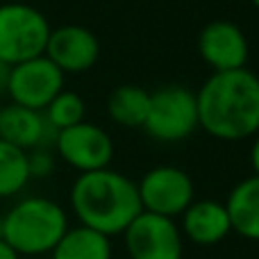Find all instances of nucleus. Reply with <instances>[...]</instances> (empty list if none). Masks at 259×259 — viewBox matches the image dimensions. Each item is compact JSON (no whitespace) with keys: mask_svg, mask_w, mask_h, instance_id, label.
I'll return each mask as SVG.
<instances>
[{"mask_svg":"<svg viewBox=\"0 0 259 259\" xmlns=\"http://www.w3.org/2000/svg\"><path fill=\"white\" fill-rule=\"evenodd\" d=\"M198 123L219 141H243L259 132V75L248 68L211 73L196 91Z\"/></svg>","mask_w":259,"mask_h":259,"instance_id":"1","label":"nucleus"},{"mask_svg":"<svg viewBox=\"0 0 259 259\" xmlns=\"http://www.w3.org/2000/svg\"><path fill=\"white\" fill-rule=\"evenodd\" d=\"M71 207L80 225L107 237L123 234L141 214L137 182L109 166L77 175L71 187Z\"/></svg>","mask_w":259,"mask_h":259,"instance_id":"2","label":"nucleus"},{"mask_svg":"<svg viewBox=\"0 0 259 259\" xmlns=\"http://www.w3.org/2000/svg\"><path fill=\"white\" fill-rule=\"evenodd\" d=\"M68 230V216L59 202L30 196L12 205L0 216V239L18 255H46Z\"/></svg>","mask_w":259,"mask_h":259,"instance_id":"3","label":"nucleus"},{"mask_svg":"<svg viewBox=\"0 0 259 259\" xmlns=\"http://www.w3.org/2000/svg\"><path fill=\"white\" fill-rule=\"evenodd\" d=\"M50 23L36 7L25 3L0 5V64L14 66L46 53Z\"/></svg>","mask_w":259,"mask_h":259,"instance_id":"4","label":"nucleus"},{"mask_svg":"<svg viewBox=\"0 0 259 259\" xmlns=\"http://www.w3.org/2000/svg\"><path fill=\"white\" fill-rule=\"evenodd\" d=\"M198 123L196 91L182 84H164L150 91V109H148L143 132L161 143H178L189 139Z\"/></svg>","mask_w":259,"mask_h":259,"instance_id":"5","label":"nucleus"},{"mask_svg":"<svg viewBox=\"0 0 259 259\" xmlns=\"http://www.w3.org/2000/svg\"><path fill=\"white\" fill-rule=\"evenodd\" d=\"M141 211H150L166 219H178L193 200H196V187L191 175L184 168L170 164H161L143 173L137 182Z\"/></svg>","mask_w":259,"mask_h":259,"instance_id":"6","label":"nucleus"},{"mask_svg":"<svg viewBox=\"0 0 259 259\" xmlns=\"http://www.w3.org/2000/svg\"><path fill=\"white\" fill-rule=\"evenodd\" d=\"M64 82L66 75L46 55H39L7 68L5 91L14 105L44 112L46 105L64 89Z\"/></svg>","mask_w":259,"mask_h":259,"instance_id":"7","label":"nucleus"},{"mask_svg":"<svg viewBox=\"0 0 259 259\" xmlns=\"http://www.w3.org/2000/svg\"><path fill=\"white\" fill-rule=\"evenodd\" d=\"M130 259H182L184 237L175 219L141 211L123 232Z\"/></svg>","mask_w":259,"mask_h":259,"instance_id":"8","label":"nucleus"},{"mask_svg":"<svg viewBox=\"0 0 259 259\" xmlns=\"http://www.w3.org/2000/svg\"><path fill=\"white\" fill-rule=\"evenodd\" d=\"M59 159L77 173L107 168L114 159V141L96 123L82 121L77 125L64 127L55 134L53 141Z\"/></svg>","mask_w":259,"mask_h":259,"instance_id":"9","label":"nucleus"},{"mask_svg":"<svg viewBox=\"0 0 259 259\" xmlns=\"http://www.w3.org/2000/svg\"><path fill=\"white\" fill-rule=\"evenodd\" d=\"M198 55L214 73L246 68L250 46L237 23L219 18L207 23L198 34Z\"/></svg>","mask_w":259,"mask_h":259,"instance_id":"10","label":"nucleus"},{"mask_svg":"<svg viewBox=\"0 0 259 259\" xmlns=\"http://www.w3.org/2000/svg\"><path fill=\"white\" fill-rule=\"evenodd\" d=\"M44 55L64 75L84 73L100 59V41L94 32L82 25H62L50 30Z\"/></svg>","mask_w":259,"mask_h":259,"instance_id":"11","label":"nucleus"},{"mask_svg":"<svg viewBox=\"0 0 259 259\" xmlns=\"http://www.w3.org/2000/svg\"><path fill=\"white\" fill-rule=\"evenodd\" d=\"M180 232L196 246H216L225 241L232 232L225 202L221 200H193L187 209L180 214Z\"/></svg>","mask_w":259,"mask_h":259,"instance_id":"12","label":"nucleus"},{"mask_svg":"<svg viewBox=\"0 0 259 259\" xmlns=\"http://www.w3.org/2000/svg\"><path fill=\"white\" fill-rule=\"evenodd\" d=\"M55 130L48 125L44 112L23 107V105H3L0 109V139L21 150L30 152L36 148H48L55 141Z\"/></svg>","mask_w":259,"mask_h":259,"instance_id":"13","label":"nucleus"},{"mask_svg":"<svg viewBox=\"0 0 259 259\" xmlns=\"http://www.w3.org/2000/svg\"><path fill=\"white\" fill-rule=\"evenodd\" d=\"M225 209H228L230 223H232V232L239 237L248 239V241H259V178L241 180L232 187L225 200Z\"/></svg>","mask_w":259,"mask_h":259,"instance_id":"14","label":"nucleus"},{"mask_svg":"<svg viewBox=\"0 0 259 259\" xmlns=\"http://www.w3.org/2000/svg\"><path fill=\"white\" fill-rule=\"evenodd\" d=\"M50 259H112V237L87 225H68L50 250Z\"/></svg>","mask_w":259,"mask_h":259,"instance_id":"15","label":"nucleus"},{"mask_svg":"<svg viewBox=\"0 0 259 259\" xmlns=\"http://www.w3.org/2000/svg\"><path fill=\"white\" fill-rule=\"evenodd\" d=\"M148 109H150V91L137 84L116 87L107 100L109 118L123 127H143Z\"/></svg>","mask_w":259,"mask_h":259,"instance_id":"16","label":"nucleus"},{"mask_svg":"<svg viewBox=\"0 0 259 259\" xmlns=\"http://www.w3.org/2000/svg\"><path fill=\"white\" fill-rule=\"evenodd\" d=\"M27 152L0 139V198H12L30 182Z\"/></svg>","mask_w":259,"mask_h":259,"instance_id":"17","label":"nucleus"},{"mask_svg":"<svg viewBox=\"0 0 259 259\" xmlns=\"http://www.w3.org/2000/svg\"><path fill=\"white\" fill-rule=\"evenodd\" d=\"M44 116L48 121V125L59 132L64 127H71V125H77V123L84 121L87 116V103L82 100L80 94L75 91H68V89H62L44 109Z\"/></svg>","mask_w":259,"mask_h":259,"instance_id":"18","label":"nucleus"},{"mask_svg":"<svg viewBox=\"0 0 259 259\" xmlns=\"http://www.w3.org/2000/svg\"><path fill=\"white\" fill-rule=\"evenodd\" d=\"M27 164H30L32 178H44L55 170V157L48 148H36V150L27 152Z\"/></svg>","mask_w":259,"mask_h":259,"instance_id":"19","label":"nucleus"},{"mask_svg":"<svg viewBox=\"0 0 259 259\" xmlns=\"http://www.w3.org/2000/svg\"><path fill=\"white\" fill-rule=\"evenodd\" d=\"M250 166H252V175L259 178V132L252 137V146H250Z\"/></svg>","mask_w":259,"mask_h":259,"instance_id":"20","label":"nucleus"},{"mask_svg":"<svg viewBox=\"0 0 259 259\" xmlns=\"http://www.w3.org/2000/svg\"><path fill=\"white\" fill-rule=\"evenodd\" d=\"M0 259H21V255H18L5 239H0Z\"/></svg>","mask_w":259,"mask_h":259,"instance_id":"21","label":"nucleus"},{"mask_svg":"<svg viewBox=\"0 0 259 259\" xmlns=\"http://www.w3.org/2000/svg\"><path fill=\"white\" fill-rule=\"evenodd\" d=\"M7 68L5 64H0V89H5V82H7Z\"/></svg>","mask_w":259,"mask_h":259,"instance_id":"22","label":"nucleus"},{"mask_svg":"<svg viewBox=\"0 0 259 259\" xmlns=\"http://www.w3.org/2000/svg\"><path fill=\"white\" fill-rule=\"evenodd\" d=\"M250 3H252V5H255V9H257V12H259V0H250Z\"/></svg>","mask_w":259,"mask_h":259,"instance_id":"23","label":"nucleus"},{"mask_svg":"<svg viewBox=\"0 0 259 259\" xmlns=\"http://www.w3.org/2000/svg\"><path fill=\"white\" fill-rule=\"evenodd\" d=\"M0 109H3V105H0Z\"/></svg>","mask_w":259,"mask_h":259,"instance_id":"24","label":"nucleus"}]
</instances>
